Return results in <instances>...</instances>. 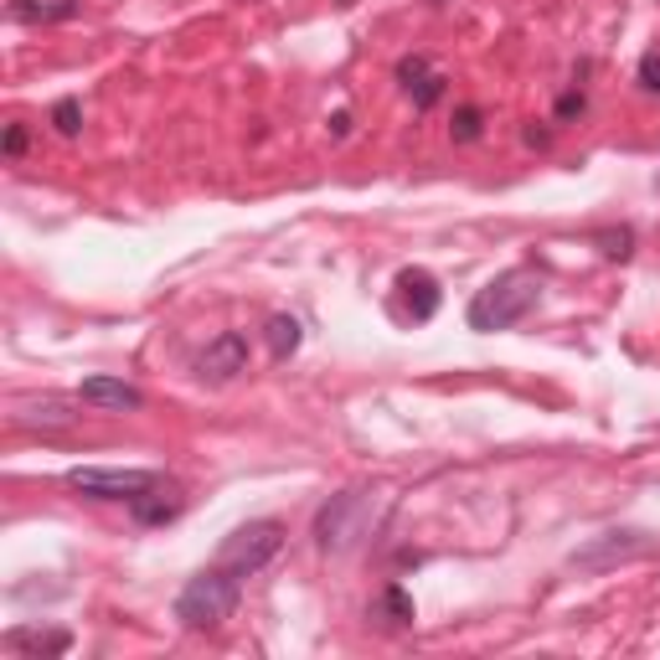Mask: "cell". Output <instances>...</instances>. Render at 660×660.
Masks as SVG:
<instances>
[{"instance_id":"cell-1","label":"cell","mask_w":660,"mask_h":660,"mask_svg":"<svg viewBox=\"0 0 660 660\" xmlns=\"http://www.w3.org/2000/svg\"><path fill=\"white\" fill-rule=\"evenodd\" d=\"M537 299H542V279H537L532 269H506V274H495L485 290H475L470 310H464V326L480 330V335L511 330L537 310Z\"/></svg>"},{"instance_id":"cell-2","label":"cell","mask_w":660,"mask_h":660,"mask_svg":"<svg viewBox=\"0 0 660 660\" xmlns=\"http://www.w3.org/2000/svg\"><path fill=\"white\" fill-rule=\"evenodd\" d=\"M238 599H243V573L212 563V568L191 573L186 588L176 593V620H181V629L207 635V629H222L238 614Z\"/></svg>"},{"instance_id":"cell-3","label":"cell","mask_w":660,"mask_h":660,"mask_svg":"<svg viewBox=\"0 0 660 660\" xmlns=\"http://www.w3.org/2000/svg\"><path fill=\"white\" fill-rule=\"evenodd\" d=\"M372 521V491L351 485V491L330 495L326 506L315 511V547L320 552H351L362 537H367Z\"/></svg>"},{"instance_id":"cell-4","label":"cell","mask_w":660,"mask_h":660,"mask_svg":"<svg viewBox=\"0 0 660 660\" xmlns=\"http://www.w3.org/2000/svg\"><path fill=\"white\" fill-rule=\"evenodd\" d=\"M279 552H284V521L263 516V521H248V527H238V532L222 542L217 563L222 568H233V573H243V578H254V573H263L269 563H274Z\"/></svg>"},{"instance_id":"cell-5","label":"cell","mask_w":660,"mask_h":660,"mask_svg":"<svg viewBox=\"0 0 660 660\" xmlns=\"http://www.w3.org/2000/svg\"><path fill=\"white\" fill-rule=\"evenodd\" d=\"M161 470H104V464H73L68 470V485L83 491L89 500H134V495H145L150 485H161Z\"/></svg>"},{"instance_id":"cell-6","label":"cell","mask_w":660,"mask_h":660,"mask_svg":"<svg viewBox=\"0 0 660 660\" xmlns=\"http://www.w3.org/2000/svg\"><path fill=\"white\" fill-rule=\"evenodd\" d=\"M656 547L645 532H604L599 542H588V547H578L568 557L573 568H584V573H604L614 568V563H629V557H645V552Z\"/></svg>"},{"instance_id":"cell-7","label":"cell","mask_w":660,"mask_h":660,"mask_svg":"<svg viewBox=\"0 0 660 660\" xmlns=\"http://www.w3.org/2000/svg\"><path fill=\"white\" fill-rule=\"evenodd\" d=\"M238 372H248V335L243 330H222L217 341H207V351L197 356V377L222 387V382H233Z\"/></svg>"},{"instance_id":"cell-8","label":"cell","mask_w":660,"mask_h":660,"mask_svg":"<svg viewBox=\"0 0 660 660\" xmlns=\"http://www.w3.org/2000/svg\"><path fill=\"white\" fill-rule=\"evenodd\" d=\"M11 423L16 428H37V434H57V428H73L78 423V413H73V403L68 398H21L16 408H11Z\"/></svg>"},{"instance_id":"cell-9","label":"cell","mask_w":660,"mask_h":660,"mask_svg":"<svg viewBox=\"0 0 660 660\" xmlns=\"http://www.w3.org/2000/svg\"><path fill=\"white\" fill-rule=\"evenodd\" d=\"M78 403L109 408V413H140V408H145V392H140L134 382H119V377H83Z\"/></svg>"},{"instance_id":"cell-10","label":"cell","mask_w":660,"mask_h":660,"mask_svg":"<svg viewBox=\"0 0 660 660\" xmlns=\"http://www.w3.org/2000/svg\"><path fill=\"white\" fill-rule=\"evenodd\" d=\"M367 620L377 624V629H387V635L408 629V624L419 620V609H413V593H408L398 578H392V584H382V588H377V599H372V609H367Z\"/></svg>"},{"instance_id":"cell-11","label":"cell","mask_w":660,"mask_h":660,"mask_svg":"<svg viewBox=\"0 0 660 660\" xmlns=\"http://www.w3.org/2000/svg\"><path fill=\"white\" fill-rule=\"evenodd\" d=\"M398 294H403V310L413 315V320H434L444 305L439 279L428 274V269H403V274H398Z\"/></svg>"},{"instance_id":"cell-12","label":"cell","mask_w":660,"mask_h":660,"mask_svg":"<svg viewBox=\"0 0 660 660\" xmlns=\"http://www.w3.org/2000/svg\"><path fill=\"white\" fill-rule=\"evenodd\" d=\"M181 485H170V480H161V485H150L145 495H134L129 500V516L140 521V527H165V521H176L181 516Z\"/></svg>"},{"instance_id":"cell-13","label":"cell","mask_w":660,"mask_h":660,"mask_svg":"<svg viewBox=\"0 0 660 660\" xmlns=\"http://www.w3.org/2000/svg\"><path fill=\"white\" fill-rule=\"evenodd\" d=\"M83 11V0H11L5 16L21 26H47V21H73Z\"/></svg>"},{"instance_id":"cell-14","label":"cell","mask_w":660,"mask_h":660,"mask_svg":"<svg viewBox=\"0 0 660 660\" xmlns=\"http://www.w3.org/2000/svg\"><path fill=\"white\" fill-rule=\"evenodd\" d=\"M5 650H32V656H68V650H73V635H68V629H11V635H5Z\"/></svg>"},{"instance_id":"cell-15","label":"cell","mask_w":660,"mask_h":660,"mask_svg":"<svg viewBox=\"0 0 660 660\" xmlns=\"http://www.w3.org/2000/svg\"><path fill=\"white\" fill-rule=\"evenodd\" d=\"M299 341H305V326H299L294 315H274V320H269V356H274V362H290L294 351H299Z\"/></svg>"},{"instance_id":"cell-16","label":"cell","mask_w":660,"mask_h":660,"mask_svg":"<svg viewBox=\"0 0 660 660\" xmlns=\"http://www.w3.org/2000/svg\"><path fill=\"white\" fill-rule=\"evenodd\" d=\"M480 134H485V109H480V104L455 109V119H449V140H455V145H475Z\"/></svg>"},{"instance_id":"cell-17","label":"cell","mask_w":660,"mask_h":660,"mask_svg":"<svg viewBox=\"0 0 660 660\" xmlns=\"http://www.w3.org/2000/svg\"><path fill=\"white\" fill-rule=\"evenodd\" d=\"M593 243H599V254L614 258V263H624V258L635 254V233H629V227H599Z\"/></svg>"},{"instance_id":"cell-18","label":"cell","mask_w":660,"mask_h":660,"mask_svg":"<svg viewBox=\"0 0 660 660\" xmlns=\"http://www.w3.org/2000/svg\"><path fill=\"white\" fill-rule=\"evenodd\" d=\"M584 114H588V93L578 89V83L557 93V104H552V119H557V125H573V119H584Z\"/></svg>"},{"instance_id":"cell-19","label":"cell","mask_w":660,"mask_h":660,"mask_svg":"<svg viewBox=\"0 0 660 660\" xmlns=\"http://www.w3.org/2000/svg\"><path fill=\"white\" fill-rule=\"evenodd\" d=\"M444 93H449V78H444V73H428L419 89H408V98H413V109H419V114H428V109H434V104L444 98Z\"/></svg>"},{"instance_id":"cell-20","label":"cell","mask_w":660,"mask_h":660,"mask_svg":"<svg viewBox=\"0 0 660 660\" xmlns=\"http://www.w3.org/2000/svg\"><path fill=\"white\" fill-rule=\"evenodd\" d=\"M52 129L62 134V140H73L78 129H83V104H78V98H57L52 104Z\"/></svg>"},{"instance_id":"cell-21","label":"cell","mask_w":660,"mask_h":660,"mask_svg":"<svg viewBox=\"0 0 660 660\" xmlns=\"http://www.w3.org/2000/svg\"><path fill=\"white\" fill-rule=\"evenodd\" d=\"M434 73V62H428V57L423 52H413V57H398V83H403V93L408 89H419L423 78Z\"/></svg>"},{"instance_id":"cell-22","label":"cell","mask_w":660,"mask_h":660,"mask_svg":"<svg viewBox=\"0 0 660 660\" xmlns=\"http://www.w3.org/2000/svg\"><path fill=\"white\" fill-rule=\"evenodd\" d=\"M26 145H32V129L21 125V119H11V125H5V134H0V155H5V161H21V155H26Z\"/></svg>"},{"instance_id":"cell-23","label":"cell","mask_w":660,"mask_h":660,"mask_svg":"<svg viewBox=\"0 0 660 660\" xmlns=\"http://www.w3.org/2000/svg\"><path fill=\"white\" fill-rule=\"evenodd\" d=\"M635 73H640V89H645V93H656V98H660V52H656V47H650V52L640 57V68H635Z\"/></svg>"},{"instance_id":"cell-24","label":"cell","mask_w":660,"mask_h":660,"mask_svg":"<svg viewBox=\"0 0 660 660\" xmlns=\"http://www.w3.org/2000/svg\"><path fill=\"white\" fill-rule=\"evenodd\" d=\"M521 140H527V150H547L552 145V129L547 125H527V129H521Z\"/></svg>"},{"instance_id":"cell-25","label":"cell","mask_w":660,"mask_h":660,"mask_svg":"<svg viewBox=\"0 0 660 660\" xmlns=\"http://www.w3.org/2000/svg\"><path fill=\"white\" fill-rule=\"evenodd\" d=\"M330 134H335V140H346V134H351V109H335V114H330Z\"/></svg>"},{"instance_id":"cell-26","label":"cell","mask_w":660,"mask_h":660,"mask_svg":"<svg viewBox=\"0 0 660 660\" xmlns=\"http://www.w3.org/2000/svg\"><path fill=\"white\" fill-rule=\"evenodd\" d=\"M341 5H356V0H341Z\"/></svg>"},{"instance_id":"cell-27","label":"cell","mask_w":660,"mask_h":660,"mask_svg":"<svg viewBox=\"0 0 660 660\" xmlns=\"http://www.w3.org/2000/svg\"><path fill=\"white\" fill-rule=\"evenodd\" d=\"M656 191H660V176H656Z\"/></svg>"}]
</instances>
